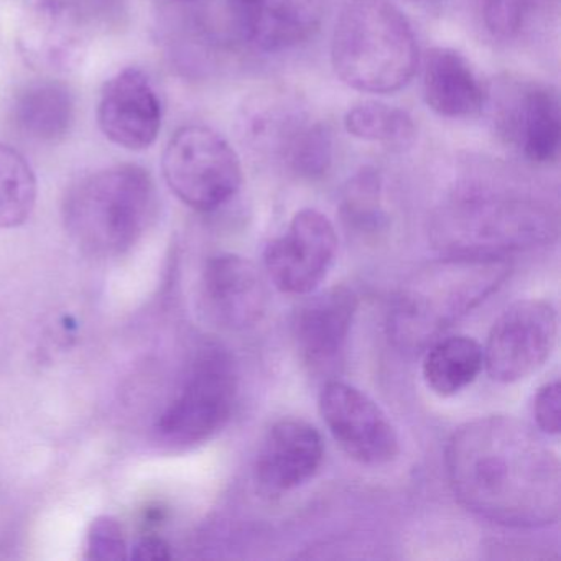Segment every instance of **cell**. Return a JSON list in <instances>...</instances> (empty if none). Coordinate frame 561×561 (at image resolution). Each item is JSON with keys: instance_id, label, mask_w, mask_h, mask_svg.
<instances>
[{"instance_id": "cell-1", "label": "cell", "mask_w": 561, "mask_h": 561, "mask_svg": "<svg viewBox=\"0 0 561 561\" xmlns=\"http://www.w3.org/2000/svg\"><path fill=\"white\" fill-rule=\"evenodd\" d=\"M446 471L459 502L495 524L535 528L560 518V459L514 416L459 426L446 448Z\"/></svg>"}, {"instance_id": "cell-2", "label": "cell", "mask_w": 561, "mask_h": 561, "mask_svg": "<svg viewBox=\"0 0 561 561\" xmlns=\"http://www.w3.org/2000/svg\"><path fill=\"white\" fill-rule=\"evenodd\" d=\"M157 190L149 170L134 163L98 170L65 196L64 221L78 248L96 257L133 249L152 225Z\"/></svg>"}, {"instance_id": "cell-3", "label": "cell", "mask_w": 561, "mask_h": 561, "mask_svg": "<svg viewBox=\"0 0 561 561\" xmlns=\"http://www.w3.org/2000/svg\"><path fill=\"white\" fill-rule=\"evenodd\" d=\"M412 25L389 0H351L341 12L331 44L334 73L353 90L389 94L419 70Z\"/></svg>"}, {"instance_id": "cell-4", "label": "cell", "mask_w": 561, "mask_h": 561, "mask_svg": "<svg viewBox=\"0 0 561 561\" xmlns=\"http://www.w3.org/2000/svg\"><path fill=\"white\" fill-rule=\"evenodd\" d=\"M505 275L507 265L497 257L453 255L432 265L400 291L389 321L393 340L405 347L435 343L442 331L494 291Z\"/></svg>"}, {"instance_id": "cell-5", "label": "cell", "mask_w": 561, "mask_h": 561, "mask_svg": "<svg viewBox=\"0 0 561 561\" xmlns=\"http://www.w3.org/2000/svg\"><path fill=\"white\" fill-rule=\"evenodd\" d=\"M129 14L130 0H25L19 51L35 70L71 73L96 42L127 24Z\"/></svg>"}, {"instance_id": "cell-6", "label": "cell", "mask_w": 561, "mask_h": 561, "mask_svg": "<svg viewBox=\"0 0 561 561\" xmlns=\"http://www.w3.org/2000/svg\"><path fill=\"white\" fill-rule=\"evenodd\" d=\"M550 209L535 199L505 195H462L442 206L433 234L453 255L495 257L530 248L553 232Z\"/></svg>"}, {"instance_id": "cell-7", "label": "cell", "mask_w": 561, "mask_h": 561, "mask_svg": "<svg viewBox=\"0 0 561 561\" xmlns=\"http://www.w3.org/2000/svg\"><path fill=\"white\" fill-rule=\"evenodd\" d=\"M162 173L173 195L202 213L231 202L242 185L236 150L221 134L198 124L173 134L163 150Z\"/></svg>"}, {"instance_id": "cell-8", "label": "cell", "mask_w": 561, "mask_h": 561, "mask_svg": "<svg viewBox=\"0 0 561 561\" xmlns=\"http://www.w3.org/2000/svg\"><path fill=\"white\" fill-rule=\"evenodd\" d=\"M238 380L221 350H206L182 390L160 415V435L172 445L190 446L215 436L231 419Z\"/></svg>"}, {"instance_id": "cell-9", "label": "cell", "mask_w": 561, "mask_h": 561, "mask_svg": "<svg viewBox=\"0 0 561 561\" xmlns=\"http://www.w3.org/2000/svg\"><path fill=\"white\" fill-rule=\"evenodd\" d=\"M558 317L545 300H518L492 324L484 367L495 382L515 383L537 373L553 353Z\"/></svg>"}, {"instance_id": "cell-10", "label": "cell", "mask_w": 561, "mask_h": 561, "mask_svg": "<svg viewBox=\"0 0 561 561\" xmlns=\"http://www.w3.org/2000/svg\"><path fill=\"white\" fill-rule=\"evenodd\" d=\"M336 251L333 222L317 209H301L285 234L265 248V272L274 287L284 294H313L327 278Z\"/></svg>"}, {"instance_id": "cell-11", "label": "cell", "mask_w": 561, "mask_h": 561, "mask_svg": "<svg viewBox=\"0 0 561 561\" xmlns=\"http://www.w3.org/2000/svg\"><path fill=\"white\" fill-rule=\"evenodd\" d=\"M320 412L334 442L359 465L377 468L399 456L392 422L363 390L331 380L321 390Z\"/></svg>"}, {"instance_id": "cell-12", "label": "cell", "mask_w": 561, "mask_h": 561, "mask_svg": "<svg viewBox=\"0 0 561 561\" xmlns=\"http://www.w3.org/2000/svg\"><path fill=\"white\" fill-rule=\"evenodd\" d=\"M96 117L111 144L140 152L150 149L162 130L163 104L146 71L126 68L104 84Z\"/></svg>"}, {"instance_id": "cell-13", "label": "cell", "mask_w": 561, "mask_h": 561, "mask_svg": "<svg viewBox=\"0 0 561 561\" xmlns=\"http://www.w3.org/2000/svg\"><path fill=\"white\" fill-rule=\"evenodd\" d=\"M357 310L351 288L333 287L305 298L291 317V340L301 363L313 370L330 369L346 346Z\"/></svg>"}, {"instance_id": "cell-14", "label": "cell", "mask_w": 561, "mask_h": 561, "mask_svg": "<svg viewBox=\"0 0 561 561\" xmlns=\"http://www.w3.org/2000/svg\"><path fill=\"white\" fill-rule=\"evenodd\" d=\"M203 297L213 320L229 330L254 327L268 305L264 275L249 259L236 254L209 259L203 274Z\"/></svg>"}, {"instance_id": "cell-15", "label": "cell", "mask_w": 561, "mask_h": 561, "mask_svg": "<svg viewBox=\"0 0 561 561\" xmlns=\"http://www.w3.org/2000/svg\"><path fill=\"white\" fill-rule=\"evenodd\" d=\"M324 443L311 423L278 420L262 439L255 459V479L268 492L291 491L310 481L321 468Z\"/></svg>"}, {"instance_id": "cell-16", "label": "cell", "mask_w": 561, "mask_h": 561, "mask_svg": "<svg viewBox=\"0 0 561 561\" xmlns=\"http://www.w3.org/2000/svg\"><path fill=\"white\" fill-rule=\"evenodd\" d=\"M242 37L262 51L304 44L320 28L324 0H229Z\"/></svg>"}, {"instance_id": "cell-17", "label": "cell", "mask_w": 561, "mask_h": 561, "mask_svg": "<svg viewBox=\"0 0 561 561\" xmlns=\"http://www.w3.org/2000/svg\"><path fill=\"white\" fill-rule=\"evenodd\" d=\"M505 134L530 162L557 160L561 144L560 98L545 84H527L504 111Z\"/></svg>"}, {"instance_id": "cell-18", "label": "cell", "mask_w": 561, "mask_h": 561, "mask_svg": "<svg viewBox=\"0 0 561 561\" xmlns=\"http://www.w3.org/2000/svg\"><path fill=\"white\" fill-rule=\"evenodd\" d=\"M423 93L430 110L449 119L476 116L485 91L469 61L451 48H433L425 60Z\"/></svg>"}, {"instance_id": "cell-19", "label": "cell", "mask_w": 561, "mask_h": 561, "mask_svg": "<svg viewBox=\"0 0 561 561\" xmlns=\"http://www.w3.org/2000/svg\"><path fill=\"white\" fill-rule=\"evenodd\" d=\"M77 103L73 91L58 80L25 84L11 106L15 130L35 142L57 144L73 129Z\"/></svg>"}, {"instance_id": "cell-20", "label": "cell", "mask_w": 561, "mask_h": 561, "mask_svg": "<svg viewBox=\"0 0 561 561\" xmlns=\"http://www.w3.org/2000/svg\"><path fill=\"white\" fill-rule=\"evenodd\" d=\"M484 367V351L469 336L436 340L423 359V379L432 392L451 397L474 382Z\"/></svg>"}, {"instance_id": "cell-21", "label": "cell", "mask_w": 561, "mask_h": 561, "mask_svg": "<svg viewBox=\"0 0 561 561\" xmlns=\"http://www.w3.org/2000/svg\"><path fill=\"white\" fill-rule=\"evenodd\" d=\"M37 195V176L28 160L19 150L0 144V229L27 222Z\"/></svg>"}, {"instance_id": "cell-22", "label": "cell", "mask_w": 561, "mask_h": 561, "mask_svg": "<svg viewBox=\"0 0 561 561\" xmlns=\"http://www.w3.org/2000/svg\"><path fill=\"white\" fill-rule=\"evenodd\" d=\"M344 127L356 139L389 147L407 146L415 137L409 113L379 101L354 104L344 117Z\"/></svg>"}, {"instance_id": "cell-23", "label": "cell", "mask_w": 561, "mask_h": 561, "mask_svg": "<svg viewBox=\"0 0 561 561\" xmlns=\"http://www.w3.org/2000/svg\"><path fill=\"white\" fill-rule=\"evenodd\" d=\"M285 159L301 179L327 175L333 162V139L323 124H305L291 130L285 144Z\"/></svg>"}, {"instance_id": "cell-24", "label": "cell", "mask_w": 561, "mask_h": 561, "mask_svg": "<svg viewBox=\"0 0 561 561\" xmlns=\"http://www.w3.org/2000/svg\"><path fill=\"white\" fill-rule=\"evenodd\" d=\"M343 216L354 228H379L383 221L379 172L363 169L350 180L344 188Z\"/></svg>"}, {"instance_id": "cell-25", "label": "cell", "mask_w": 561, "mask_h": 561, "mask_svg": "<svg viewBox=\"0 0 561 561\" xmlns=\"http://www.w3.org/2000/svg\"><path fill=\"white\" fill-rule=\"evenodd\" d=\"M88 557L93 560H121L126 557L123 530L114 518L101 517L91 527L88 537Z\"/></svg>"}, {"instance_id": "cell-26", "label": "cell", "mask_w": 561, "mask_h": 561, "mask_svg": "<svg viewBox=\"0 0 561 561\" xmlns=\"http://www.w3.org/2000/svg\"><path fill=\"white\" fill-rule=\"evenodd\" d=\"M524 0H485V25L499 37H512L524 24Z\"/></svg>"}, {"instance_id": "cell-27", "label": "cell", "mask_w": 561, "mask_h": 561, "mask_svg": "<svg viewBox=\"0 0 561 561\" xmlns=\"http://www.w3.org/2000/svg\"><path fill=\"white\" fill-rule=\"evenodd\" d=\"M535 423L547 435H558L561 430V386L560 380L545 383L534 399Z\"/></svg>"}, {"instance_id": "cell-28", "label": "cell", "mask_w": 561, "mask_h": 561, "mask_svg": "<svg viewBox=\"0 0 561 561\" xmlns=\"http://www.w3.org/2000/svg\"><path fill=\"white\" fill-rule=\"evenodd\" d=\"M137 560H165L170 558L169 545L160 538H144L134 550Z\"/></svg>"}, {"instance_id": "cell-29", "label": "cell", "mask_w": 561, "mask_h": 561, "mask_svg": "<svg viewBox=\"0 0 561 561\" xmlns=\"http://www.w3.org/2000/svg\"><path fill=\"white\" fill-rule=\"evenodd\" d=\"M176 2H195V0H176Z\"/></svg>"}]
</instances>
